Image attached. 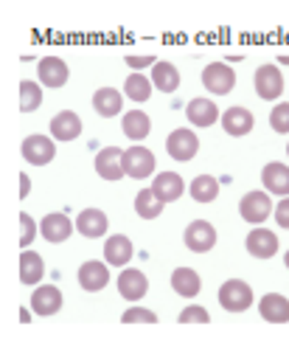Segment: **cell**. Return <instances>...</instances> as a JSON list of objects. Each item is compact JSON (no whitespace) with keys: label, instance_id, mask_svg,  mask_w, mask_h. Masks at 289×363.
<instances>
[{"label":"cell","instance_id":"39","mask_svg":"<svg viewBox=\"0 0 289 363\" xmlns=\"http://www.w3.org/2000/svg\"><path fill=\"white\" fill-rule=\"evenodd\" d=\"M20 183H23V186H20V197H25V194H28V178L20 175Z\"/></svg>","mask_w":289,"mask_h":363},{"label":"cell","instance_id":"29","mask_svg":"<svg viewBox=\"0 0 289 363\" xmlns=\"http://www.w3.org/2000/svg\"><path fill=\"white\" fill-rule=\"evenodd\" d=\"M42 259H40V254H34V251H23L20 254V281L23 284H37L40 279H42Z\"/></svg>","mask_w":289,"mask_h":363},{"label":"cell","instance_id":"33","mask_svg":"<svg viewBox=\"0 0 289 363\" xmlns=\"http://www.w3.org/2000/svg\"><path fill=\"white\" fill-rule=\"evenodd\" d=\"M270 127H273L278 135H287L289 133V101H281L278 107H273V113H270Z\"/></svg>","mask_w":289,"mask_h":363},{"label":"cell","instance_id":"40","mask_svg":"<svg viewBox=\"0 0 289 363\" xmlns=\"http://www.w3.org/2000/svg\"><path fill=\"white\" fill-rule=\"evenodd\" d=\"M20 321H23V324H28V321H31V318H28V310H25V307H20Z\"/></svg>","mask_w":289,"mask_h":363},{"label":"cell","instance_id":"2","mask_svg":"<svg viewBox=\"0 0 289 363\" xmlns=\"http://www.w3.org/2000/svg\"><path fill=\"white\" fill-rule=\"evenodd\" d=\"M124 172H126L129 178H135V181L149 178V175L155 172V155H152V150H146V147H141V144L124 150Z\"/></svg>","mask_w":289,"mask_h":363},{"label":"cell","instance_id":"11","mask_svg":"<svg viewBox=\"0 0 289 363\" xmlns=\"http://www.w3.org/2000/svg\"><path fill=\"white\" fill-rule=\"evenodd\" d=\"M37 74H40V82L48 88H62L71 79V71H68L65 60H59V57H42L37 65Z\"/></svg>","mask_w":289,"mask_h":363},{"label":"cell","instance_id":"7","mask_svg":"<svg viewBox=\"0 0 289 363\" xmlns=\"http://www.w3.org/2000/svg\"><path fill=\"white\" fill-rule=\"evenodd\" d=\"M183 240H186L189 251L205 254V251H211V248L216 245V228H213L208 220H194V223H189Z\"/></svg>","mask_w":289,"mask_h":363},{"label":"cell","instance_id":"20","mask_svg":"<svg viewBox=\"0 0 289 363\" xmlns=\"http://www.w3.org/2000/svg\"><path fill=\"white\" fill-rule=\"evenodd\" d=\"M259 313L264 321L270 324H287L289 321V301L278 293H267L261 301H259Z\"/></svg>","mask_w":289,"mask_h":363},{"label":"cell","instance_id":"36","mask_svg":"<svg viewBox=\"0 0 289 363\" xmlns=\"http://www.w3.org/2000/svg\"><path fill=\"white\" fill-rule=\"evenodd\" d=\"M20 228H23V231H20V245H23V248H28V245H31V240L37 237V223H34L25 211L20 214Z\"/></svg>","mask_w":289,"mask_h":363},{"label":"cell","instance_id":"37","mask_svg":"<svg viewBox=\"0 0 289 363\" xmlns=\"http://www.w3.org/2000/svg\"><path fill=\"white\" fill-rule=\"evenodd\" d=\"M129 68H149V65H158V60L152 57V54H143V57H138V54H126V60H124Z\"/></svg>","mask_w":289,"mask_h":363},{"label":"cell","instance_id":"43","mask_svg":"<svg viewBox=\"0 0 289 363\" xmlns=\"http://www.w3.org/2000/svg\"><path fill=\"white\" fill-rule=\"evenodd\" d=\"M287 155H289V144H287Z\"/></svg>","mask_w":289,"mask_h":363},{"label":"cell","instance_id":"42","mask_svg":"<svg viewBox=\"0 0 289 363\" xmlns=\"http://www.w3.org/2000/svg\"><path fill=\"white\" fill-rule=\"evenodd\" d=\"M284 265L289 268V251H287V257H284Z\"/></svg>","mask_w":289,"mask_h":363},{"label":"cell","instance_id":"16","mask_svg":"<svg viewBox=\"0 0 289 363\" xmlns=\"http://www.w3.org/2000/svg\"><path fill=\"white\" fill-rule=\"evenodd\" d=\"M40 231L48 242H65L71 234H73V223L68 220V214H45L42 223H40Z\"/></svg>","mask_w":289,"mask_h":363},{"label":"cell","instance_id":"13","mask_svg":"<svg viewBox=\"0 0 289 363\" xmlns=\"http://www.w3.org/2000/svg\"><path fill=\"white\" fill-rule=\"evenodd\" d=\"M146 290H149V279H146V273L135 271V268H126V271L118 276V293H121V298H126V301H138V298L146 296Z\"/></svg>","mask_w":289,"mask_h":363},{"label":"cell","instance_id":"38","mask_svg":"<svg viewBox=\"0 0 289 363\" xmlns=\"http://www.w3.org/2000/svg\"><path fill=\"white\" fill-rule=\"evenodd\" d=\"M276 220H278V225H281V228H287L289 231V197L278 203V208H276Z\"/></svg>","mask_w":289,"mask_h":363},{"label":"cell","instance_id":"4","mask_svg":"<svg viewBox=\"0 0 289 363\" xmlns=\"http://www.w3.org/2000/svg\"><path fill=\"white\" fill-rule=\"evenodd\" d=\"M202 85L208 93H216V96H228L236 85V71H230L225 62H211L205 65L202 71Z\"/></svg>","mask_w":289,"mask_h":363},{"label":"cell","instance_id":"3","mask_svg":"<svg viewBox=\"0 0 289 363\" xmlns=\"http://www.w3.org/2000/svg\"><path fill=\"white\" fill-rule=\"evenodd\" d=\"M239 214H242L247 223L261 225V223L273 214V200H270V194H267V191H247V194L242 197V203H239Z\"/></svg>","mask_w":289,"mask_h":363},{"label":"cell","instance_id":"6","mask_svg":"<svg viewBox=\"0 0 289 363\" xmlns=\"http://www.w3.org/2000/svg\"><path fill=\"white\" fill-rule=\"evenodd\" d=\"M253 85H256V93L267 101L278 99L284 93V74L278 71V65H261L253 77Z\"/></svg>","mask_w":289,"mask_h":363},{"label":"cell","instance_id":"25","mask_svg":"<svg viewBox=\"0 0 289 363\" xmlns=\"http://www.w3.org/2000/svg\"><path fill=\"white\" fill-rule=\"evenodd\" d=\"M199 287H202V281H199V273L194 271V268H177V271L172 273V290L177 296L194 298L199 293Z\"/></svg>","mask_w":289,"mask_h":363},{"label":"cell","instance_id":"19","mask_svg":"<svg viewBox=\"0 0 289 363\" xmlns=\"http://www.w3.org/2000/svg\"><path fill=\"white\" fill-rule=\"evenodd\" d=\"M107 281H110L107 265H104V262H98V259H90V262H85V265L79 268V284H82V290H88V293H98V290H104V287H107Z\"/></svg>","mask_w":289,"mask_h":363},{"label":"cell","instance_id":"22","mask_svg":"<svg viewBox=\"0 0 289 363\" xmlns=\"http://www.w3.org/2000/svg\"><path fill=\"white\" fill-rule=\"evenodd\" d=\"M104 259H107V265L124 268V265L132 259V242H129V237H124V234L110 237V240L104 242Z\"/></svg>","mask_w":289,"mask_h":363},{"label":"cell","instance_id":"32","mask_svg":"<svg viewBox=\"0 0 289 363\" xmlns=\"http://www.w3.org/2000/svg\"><path fill=\"white\" fill-rule=\"evenodd\" d=\"M40 104H42V91H40V85L23 79V82H20V110H23V113H34Z\"/></svg>","mask_w":289,"mask_h":363},{"label":"cell","instance_id":"31","mask_svg":"<svg viewBox=\"0 0 289 363\" xmlns=\"http://www.w3.org/2000/svg\"><path fill=\"white\" fill-rule=\"evenodd\" d=\"M124 93L132 99V101H146L152 96V82L143 77V74H129L126 82H124Z\"/></svg>","mask_w":289,"mask_h":363},{"label":"cell","instance_id":"1","mask_svg":"<svg viewBox=\"0 0 289 363\" xmlns=\"http://www.w3.org/2000/svg\"><path fill=\"white\" fill-rule=\"evenodd\" d=\"M219 304L222 310L228 313H244L250 304H253V290L247 281L242 279H228L222 287H219Z\"/></svg>","mask_w":289,"mask_h":363},{"label":"cell","instance_id":"30","mask_svg":"<svg viewBox=\"0 0 289 363\" xmlns=\"http://www.w3.org/2000/svg\"><path fill=\"white\" fill-rule=\"evenodd\" d=\"M189 191H191V197L196 203H213L216 194H219V181L213 175H196Z\"/></svg>","mask_w":289,"mask_h":363},{"label":"cell","instance_id":"21","mask_svg":"<svg viewBox=\"0 0 289 363\" xmlns=\"http://www.w3.org/2000/svg\"><path fill=\"white\" fill-rule=\"evenodd\" d=\"M186 116H189V121H191L194 127H211V124L219 118V107H216L211 99L199 96V99H191V101H189Z\"/></svg>","mask_w":289,"mask_h":363},{"label":"cell","instance_id":"8","mask_svg":"<svg viewBox=\"0 0 289 363\" xmlns=\"http://www.w3.org/2000/svg\"><path fill=\"white\" fill-rule=\"evenodd\" d=\"M23 158L34 167H45L57 158V150H54V141L45 138V135H28L23 141Z\"/></svg>","mask_w":289,"mask_h":363},{"label":"cell","instance_id":"28","mask_svg":"<svg viewBox=\"0 0 289 363\" xmlns=\"http://www.w3.org/2000/svg\"><path fill=\"white\" fill-rule=\"evenodd\" d=\"M152 82L163 93H175L180 88V71L172 62H158L152 71Z\"/></svg>","mask_w":289,"mask_h":363},{"label":"cell","instance_id":"9","mask_svg":"<svg viewBox=\"0 0 289 363\" xmlns=\"http://www.w3.org/2000/svg\"><path fill=\"white\" fill-rule=\"evenodd\" d=\"M96 172L98 178H104L110 183L121 181V175H126L124 172V152L118 147H104L96 155Z\"/></svg>","mask_w":289,"mask_h":363},{"label":"cell","instance_id":"26","mask_svg":"<svg viewBox=\"0 0 289 363\" xmlns=\"http://www.w3.org/2000/svg\"><path fill=\"white\" fill-rule=\"evenodd\" d=\"M149 130H152V118H149L146 113L132 110V113H126V116H124V133H126V138L141 141V138H146V135H149Z\"/></svg>","mask_w":289,"mask_h":363},{"label":"cell","instance_id":"15","mask_svg":"<svg viewBox=\"0 0 289 363\" xmlns=\"http://www.w3.org/2000/svg\"><path fill=\"white\" fill-rule=\"evenodd\" d=\"M222 127H225L228 135L242 138L253 130V113L247 107H228L225 116H222Z\"/></svg>","mask_w":289,"mask_h":363},{"label":"cell","instance_id":"18","mask_svg":"<svg viewBox=\"0 0 289 363\" xmlns=\"http://www.w3.org/2000/svg\"><path fill=\"white\" fill-rule=\"evenodd\" d=\"M51 133H54V138H59V141H73V138H79V133H82V118H79V113L62 110L59 116H54V118H51Z\"/></svg>","mask_w":289,"mask_h":363},{"label":"cell","instance_id":"5","mask_svg":"<svg viewBox=\"0 0 289 363\" xmlns=\"http://www.w3.org/2000/svg\"><path fill=\"white\" fill-rule=\"evenodd\" d=\"M166 150H169V155H172L175 161L189 164L194 155H196V150H199V138L194 135L189 127H177V130L169 135Z\"/></svg>","mask_w":289,"mask_h":363},{"label":"cell","instance_id":"34","mask_svg":"<svg viewBox=\"0 0 289 363\" xmlns=\"http://www.w3.org/2000/svg\"><path fill=\"white\" fill-rule=\"evenodd\" d=\"M124 324H158V315L152 310H143V307H129L124 315H121Z\"/></svg>","mask_w":289,"mask_h":363},{"label":"cell","instance_id":"23","mask_svg":"<svg viewBox=\"0 0 289 363\" xmlns=\"http://www.w3.org/2000/svg\"><path fill=\"white\" fill-rule=\"evenodd\" d=\"M121 104H124V96L115 91V88H98L93 93V107L101 118H112L121 113Z\"/></svg>","mask_w":289,"mask_h":363},{"label":"cell","instance_id":"41","mask_svg":"<svg viewBox=\"0 0 289 363\" xmlns=\"http://www.w3.org/2000/svg\"><path fill=\"white\" fill-rule=\"evenodd\" d=\"M278 62H281V65H289V54H281V57H278Z\"/></svg>","mask_w":289,"mask_h":363},{"label":"cell","instance_id":"24","mask_svg":"<svg viewBox=\"0 0 289 363\" xmlns=\"http://www.w3.org/2000/svg\"><path fill=\"white\" fill-rule=\"evenodd\" d=\"M261 183L273 194H289V167H284V164H267L261 169Z\"/></svg>","mask_w":289,"mask_h":363},{"label":"cell","instance_id":"10","mask_svg":"<svg viewBox=\"0 0 289 363\" xmlns=\"http://www.w3.org/2000/svg\"><path fill=\"white\" fill-rule=\"evenodd\" d=\"M244 245H247V254L256 257V259H270V257L278 254V237L273 231H267V228H253L247 234Z\"/></svg>","mask_w":289,"mask_h":363},{"label":"cell","instance_id":"35","mask_svg":"<svg viewBox=\"0 0 289 363\" xmlns=\"http://www.w3.org/2000/svg\"><path fill=\"white\" fill-rule=\"evenodd\" d=\"M208 321H211V315H208V310L199 307V304L186 307V310L180 313V324H208Z\"/></svg>","mask_w":289,"mask_h":363},{"label":"cell","instance_id":"27","mask_svg":"<svg viewBox=\"0 0 289 363\" xmlns=\"http://www.w3.org/2000/svg\"><path fill=\"white\" fill-rule=\"evenodd\" d=\"M163 206H166V203H160L152 189H141L138 197H135V211H138L141 220H155V217H160Z\"/></svg>","mask_w":289,"mask_h":363},{"label":"cell","instance_id":"12","mask_svg":"<svg viewBox=\"0 0 289 363\" xmlns=\"http://www.w3.org/2000/svg\"><path fill=\"white\" fill-rule=\"evenodd\" d=\"M59 307H62V293H59V287H54V284H40L37 290H34V296H31V310L37 313V315H54V313H59Z\"/></svg>","mask_w":289,"mask_h":363},{"label":"cell","instance_id":"14","mask_svg":"<svg viewBox=\"0 0 289 363\" xmlns=\"http://www.w3.org/2000/svg\"><path fill=\"white\" fill-rule=\"evenodd\" d=\"M152 191L158 194L160 203H175V200L183 197L186 183H183V178H180L177 172H160V175L155 178V183H152Z\"/></svg>","mask_w":289,"mask_h":363},{"label":"cell","instance_id":"17","mask_svg":"<svg viewBox=\"0 0 289 363\" xmlns=\"http://www.w3.org/2000/svg\"><path fill=\"white\" fill-rule=\"evenodd\" d=\"M76 231L88 240H98L107 234V214L101 208H85L79 217H76Z\"/></svg>","mask_w":289,"mask_h":363}]
</instances>
